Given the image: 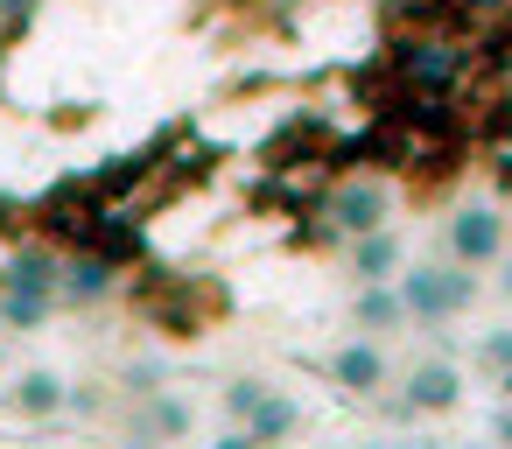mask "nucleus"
Wrapping results in <instances>:
<instances>
[{
    "instance_id": "nucleus-5",
    "label": "nucleus",
    "mask_w": 512,
    "mask_h": 449,
    "mask_svg": "<svg viewBox=\"0 0 512 449\" xmlns=\"http://www.w3.org/2000/svg\"><path fill=\"white\" fill-rule=\"evenodd\" d=\"M0 407H8L15 421H64L71 407V379L57 365H22L8 386H0Z\"/></svg>"
},
{
    "instance_id": "nucleus-3",
    "label": "nucleus",
    "mask_w": 512,
    "mask_h": 449,
    "mask_svg": "<svg viewBox=\"0 0 512 449\" xmlns=\"http://www.w3.org/2000/svg\"><path fill=\"white\" fill-rule=\"evenodd\" d=\"M120 295V267L106 260V253H64V267H57V309H71V316H92V309H106Z\"/></svg>"
},
{
    "instance_id": "nucleus-8",
    "label": "nucleus",
    "mask_w": 512,
    "mask_h": 449,
    "mask_svg": "<svg viewBox=\"0 0 512 449\" xmlns=\"http://www.w3.org/2000/svg\"><path fill=\"white\" fill-rule=\"evenodd\" d=\"M239 428H246V442H253V449H260V442H288V435H302V400L274 379V386L260 393V407H253Z\"/></svg>"
},
{
    "instance_id": "nucleus-1",
    "label": "nucleus",
    "mask_w": 512,
    "mask_h": 449,
    "mask_svg": "<svg viewBox=\"0 0 512 449\" xmlns=\"http://www.w3.org/2000/svg\"><path fill=\"white\" fill-rule=\"evenodd\" d=\"M323 225H330L337 239H358V232H372V225H400V190H393L386 176H372V169L337 176L330 197H323Z\"/></svg>"
},
{
    "instance_id": "nucleus-9",
    "label": "nucleus",
    "mask_w": 512,
    "mask_h": 449,
    "mask_svg": "<svg viewBox=\"0 0 512 449\" xmlns=\"http://www.w3.org/2000/svg\"><path fill=\"white\" fill-rule=\"evenodd\" d=\"M50 316H57V295L50 288L0 281V337H36V330H50Z\"/></svg>"
},
{
    "instance_id": "nucleus-6",
    "label": "nucleus",
    "mask_w": 512,
    "mask_h": 449,
    "mask_svg": "<svg viewBox=\"0 0 512 449\" xmlns=\"http://www.w3.org/2000/svg\"><path fill=\"white\" fill-rule=\"evenodd\" d=\"M407 267V232L400 225H372V232H358V239H344V260H337V274L358 288V281H393Z\"/></svg>"
},
{
    "instance_id": "nucleus-2",
    "label": "nucleus",
    "mask_w": 512,
    "mask_h": 449,
    "mask_svg": "<svg viewBox=\"0 0 512 449\" xmlns=\"http://www.w3.org/2000/svg\"><path fill=\"white\" fill-rule=\"evenodd\" d=\"M316 372L344 393V400H358V407H379L386 400V379H393V351L379 344V337H337L323 358H316Z\"/></svg>"
},
{
    "instance_id": "nucleus-7",
    "label": "nucleus",
    "mask_w": 512,
    "mask_h": 449,
    "mask_svg": "<svg viewBox=\"0 0 512 449\" xmlns=\"http://www.w3.org/2000/svg\"><path fill=\"white\" fill-rule=\"evenodd\" d=\"M344 323H351L358 337L393 344V337H407V302H400V288H393V281H358V288H351V302H344Z\"/></svg>"
},
{
    "instance_id": "nucleus-11",
    "label": "nucleus",
    "mask_w": 512,
    "mask_h": 449,
    "mask_svg": "<svg viewBox=\"0 0 512 449\" xmlns=\"http://www.w3.org/2000/svg\"><path fill=\"white\" fill-rule=\"evenodd\" d=\"M267 386H274V379H260V372H232V379H225V393H218V400H225V421L239 428V421L260 407V393H267Z\"/></svg>"
},
{
    "instance_id": "nucleus-10",
    "label": "nucleus",
    "mask_w": 512,
    "mask_h": 449,
    "mask_svg": "<svg viewBox=\"0 0 512 449\" xmlns=\"http://www.w3.org/2000/svg\"><path fill=\"white\" fill-rule=\"evenodd\" d=\"M92 253H106V260H113V267L127 274V267H134V260L148 253V239H141V225H134V218H113V211H99V232H92Z\"/></svg>"
},
{
    "instance_id": "nucleus-13",
    "label": "nucleus",
    "mask_w": 512,
    "mask_h": 449,
    "mask_svg": "<svg viewBox=\"0 0 512 449\" xmlns=\"http://www.w3.org/2000/svg\"><path fill=\"white\" fill-rule=\"evenodd\" d=\"M99 400H106L99 379H85V386H71V407H64V414H99Z\"/></svg>"
},
{
    "instance_id": "nucleus-12",
    "label": "nucleus",
    "mask_w": 512,
    "mask_h": 449,
    "mask_svg": "<svg viewBox=\"0 0 512 449\" xmlns=\"http://www.w3.org/2000/svg\"><path fill=\"white\" fill-rule=\"evenodd\" d=\"M43 8H50V0H0V43H22Z\"/></svg>"
},
{
    "instance_id": "nucleus-4",
    "label": "nucleus",
    "mask_w": 512,
    "mask_h": 449,
    "mask_svg": "<svg viewBox=\"0 0 512 449\" xmlns=\"http://www.w3.org/2000/svg\"><path fill=\"white\" fill-rule=\"evenodd\" d=\"M127 435H141V442H190L197 435V400L183 386H141V400L127 414Z\"/></svg>"
}]
</instances>
